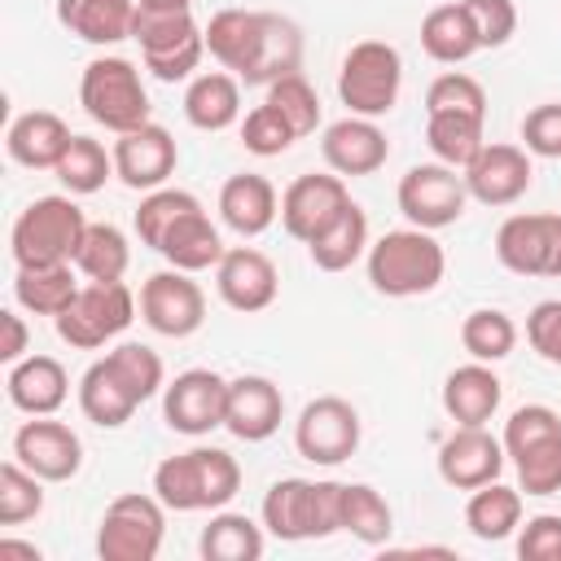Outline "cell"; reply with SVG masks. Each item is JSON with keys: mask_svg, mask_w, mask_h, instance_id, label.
<instances>
[{"mask_svg": "<svg viewBox=\"0 0 561 561\" xmlns=\"http://www.w3.org/2000/svg\"><path fill=\"white\" fill-rule=\"evenodd\" d=\"M136 232L149 250H158L180 272H206L224 259L219 228L202 210V202L188 188H153L136 206Z\"/></svg>", "mask_w": 561, "mask_h": 561, "instance_id": "1", "label": "cell"}, {"mask_svg": "<svg viewBox=\"0 0 561 561\" xmlns=\"http://www.w3.org/2000/svg\"><path fill=\"white\" fill-rule=\"evenodd\" d=\"M162 390V359L145 342H118L105 359H96L79 381V408L92 425L118 430L131 412Z\"/></svg>", "mask_w": 561, "mask_h": 561, "instance_id": "2", "label": "cell"}, {"mask_svg": "<svg viewBox=\"0 0 561 561\" xmlns=\"http://www.w3.org/2000/svg\"><path fill=\"white\" fill-rule=\"evenodd\" d=\"M241 491V465L224 447H193L153 469V495L175 513L224 508Z\"/></svg>", "mask_w": 561, "mask_h": 561, "instance_id": "3", "label": "cell"}, {"mask_svg": "<svg viewBox=\"0 0 561 561\" xmlns=\"http://www.w3.org/2000/svg\"><path fill=\"white\" fill-rule=\"evenodd\" d=\"M447 254L425 228H394L368 245V280L386 298H416L438 289Z\"/></svg>", "mask_w": 561, "mask_h": 561, "instance_id": "4", "label": "cell"}, {"mask_svg": "<svg viewBox=\"0 0 561 561\" xmlns=\"http://www.w3.org/2000/svg\"><path fill=\"white\" fill-rule=\"evenodd\" d=\"M504 456L517 469L526 495L561 491V416L548 403H526L504 421Z\"/></svg>", "mask_w": 561, "mask_h": 561, "instance_id": "5", "label": "cell"}, {"mask_svg": "<svg viewBox=\"0 0 561 561\" xmlns=\"http://www.w3.org/2000/svg\"><path fill=\"white\" fill-rule=\"evenodd\" d=\"M263 526L285 539H324L342 530V482H307V478H280L263 495Z\"/></svg>", "mask_w": 561, "mask_h": 561, "instance_id": "6", "label": "cell"}, {"mask_svg": "<svg viewBox=\"0 0 561 561\" xmlns=\"http://www.w3.org/2000/svg\"><path fill=\"white\" fill-rule=\"evenodd\" d=\"M83 232H88L83 210H79L70 197L53 193V197H35V202L13 219L9 245H13L18 267L75 263V254H79V245H83Z\"/></svg>", "mask_w": 561, "mask_h": 561, "instance_id": "7", "label": "cell"}, {"mask_svg": "<svg viewBox=\"0 0 561 561\" xmlns=\"http://www.w3.org/2000/svg\"><path fill=\"white\" fill-rule=\"evenodd\" d=\"M131 39L140 44L145 66L162 83L188 79L197 70L202 53H206V31L193 22V9H149V4H136Z\"/></svg>", "mask_w": 561, "mask_h": 561, "instance_id": "8", "label": "cell"}, {"mask_svg": "<svg viewBox=\"0 0 561 561\" xmlns=\"http://www.w3.org/2000/svg\"><path fill=\"white\" fill-rule=\"evenodd\" d=\"M79 105L92 123L123 136L140 123H149V92L140 83V70L127 57H96L83 66L79 79Z\"/></svg>", "mask_w": 561, "mask_h": 561, "instance_id": "9", "label": "cell"}, {"mask_svg": "<svg viewBox=\"0 0 561 561\" xmlns=\"http://www.w3.org/2000/svg\"><path fill=\"white\" fill-rule=\"evenodd\" d=\"M403 88V57L386 39H359L337 70V96L359 118H381L394 110Z\"/></svg>", "mask_w": 561, "mask_h": 561, "instance_id": "10", "label": "cell"}, {"mask_svg": "<svg viewBox=\"0 0 561 561\" xmlns=\"http://www.w3.org/2000/svg\"><path fill=\"white\" fill-rule=\"evenodd\" d=\"M131 320H136V294L123 280H88L57 316V333L75 351H96L114 342Z\"/></svg>", "mask_w": 561, "mask_h": 561, "instance_id": "11", "label": "cell"}, {"mask_svg": "<svg viewBox=\"0 0 561 561\" xmlns=\"http://www.w3.org/2000/svg\"><path fill=\"white\" fill-rule=\"evenodd\" d=\"M167 535V504L158 495L127 491L118 495L101 526H96V557L101 561H153Z\"/></svg>", "mask_w": 561, "mask_h": 561, "instance_id": "12", "label": "cell"}, {"mask_svg": "<svg viewBox=\"0 0 561 561\" xmlns=\"http://www.w3.org/2000/svg\"><path fill=\"white\" fill-rule=\"evenodd\" d=\"M399 210L412 228H425V232H438V228H451L465 206H469V188H465V175H456V167L447 162H421V167H408V175L399 180Z\"/></svg>", "mask_w": 561, "mask_h": 561, "instance_id": "13", "label": "cell"}, {"mask_svg": "<svg viewBox=\"0 0 561 561\" xmlns=\"http://www.w3.org/2000/svg\"><path fill=\"white\" fill-rule=\"evenodd\" d=\"M294 447L311 465H342V460H351L355 447H359V412L346 399H337V394L311 399L298 412V421H294Z\"/></svg>", "mask_w": 561, "mask_h": 561, "instance_id": "14", "label": "cell"}, {"mask_svg": "<svg viewBox=\"0 0 561 561\" xmlns=\"http://www.w3.org/2000/svg\"><path fill=\"white\" fill-rule=\"evenodd\" d=\"M495 259L517 276H561V215H508L495 232Z\"/></svg>", "mask_w": 561, "mask_h": 561, "instance_id": "15", "label": "cell"}, {"mask_svg": "<svg viewBox=\"0 0 561 561\" xmlns=\"http://www.w3.org/2000/svg\"><path fill=\"white\" fill-rule=\"evenodd\" d=\"M140 320L162 337H188L206 320V294L193 272L167 267L140 285Z\"/></svg>", "mask_w": 561, "mask_h": 561, "instance_id": "16", "label": "cell"}, {"mask_svg": "<svg viewBox=\"0 0 561 561\" xmlns=\"http://www.w3.org/2000/svg\"><path fill=\"white\" fill-rule=\"evenodd\" d=\"M224 412H228V381L210 368H188L162 390V421L175 434L202 438L224 425Z\"/></svg>", "mask_w": 561, "mask_h": 561, "instance_id": "17", "label": "cell"}, {"mask_svg": "<svg viewBox=\"0 0 561 561\" xmlns=\"http://www.w3.org/2000/svg\"><path fill=\"white\" fill-rule=\"evenodd\" d=\"M465 175V188L473 202L482 206H513L526 197L530 188V153L522 145H504V140H486L478 149V158L460 171Z\"/></svg>", "mask_w": 561, "mask_h": 561, "instance_id": "18", "label": "cell"}, {"mask_svg": "<svg viewBox=\"0 0 561 561\" xmlns=\"http://www.w3.org/2000/svg\"><path fill=\"white\" fill-rule=\"evenodd\" d=\"M346 206H351V193L342 175H298L280 193V224L294 241L311 245Z\"/></svg>", "mask_w": 561, "mask_h": 561, "instance_id": "19", "label": "cell"}, {"mask_svg": "<svg viewBox=\"0 0 561 561\" xmlns=\"http://www.w3.org/2000/svg\"><path fill=\"white\" fill-rule=\"evenodd\" d=\"M504 469V443L486 425H456L438 447V478L456 491H478Z\"/></svg>", "mask_w": 561, "mask_h": 561, "instance_id": "20", "label": "cell"}, {"mask_svg": "<svg viewBox=\"0 0 561 561\" xmlns=\"http://www.w3.org/2000/svg\"><path fill=\"white\" fill-rule=\"evenodd\" d=\"M175 162H180L175 136L158 123H140L114 140V175L127 188H140V193L162 188L167 175L175 171Z\"/></svg>", "mask_w": 561, "mask_h": 561, "instance_id": "21", "label": "cell"}, {"mask_svg": "<svg viewBox=\"0 0 561 561\" xmlns=\"http://www.w3.org/2000/svg\"><path fill=\"white\" fill-rule=\"evenodd\" d=\"M215 285H219V298L241 316L267 311L276 302V294H280L276 263L254 245L224 250V259L215 263Z\"/></svg>", "mask_w": 561, "mask_h": 561, "instance_id": "22", "label": "cell"}, {"mask_svg": "<svg viewBox=\"0 0 561 561\" xmlns=\"http://www.w3.org/2000/svg\"><path fill=\"white\" fill-rule=\"evenodd\" d=\"M13 460H22L44 482H70L83 465V443L70 425L35 416L13 434Z\"/></svg>", "mask_w": 561, "mask_h": 561, "instance_id": "23", "label": "cell"}, {"mask_svg": "<svg viewBox=\"0 0 561 561\" xmlns=\"http://www.w3.org/2000/svg\"><path fill=\"white\" fill-rule=\"evenodd\" d=\"M320 153L329 162L333 175H373L386 167L390 158V140L386 131L377 127V118H359V114H346L337 123L324 127L320 136Z\"/></svg>", "mask_w": 561, "mask_h": 561, "instance_id": "24", "label": "cell"}, {"mask_svg": "<svg viewBox=\"0 0 561 561\" xmlns=\"http://www.w3.org/2000/svg\"><path fill=\"white\" fill-rule=\"evenodd\" d=\"M285 416V394L276 381L245 373L228 381V412H224V430L241 443H263L280 430Z\"/></svg>", "mask_w": 561, "mask_h": 561, "instance_id": "25", "label": "cell"}, {"mask_svg": "<svg viewBox=\"0 0 561 561\" xmlns=\"http://www.w3.org/2000/svg\"><path fill=\"white\" fill-rule=\"evenodd\" d=\"M263 22H267V9H219L206 22V53L224 70H232L241 83L254 79L259 48H263Z\"/></svg>", "mask_w": 561, "mask_h": 561, "instance_id": "26", "label": "cell"}, {"mask_svg": "<svg viewBox=\"0 0 561 561\" xmlns=\"http://www.w3.org/2000/svg\"><path fill=\"white\" fill-rule=\"evenodd\" d=\"M280 215V197L272 188L267 175H254V171H241V175H228L224 188H219V219L237 232V237H259L276 224Z\"/></svg>", "mask_w": 561, "mask_h": 561, "instance_id": "27", "label": "cell"}, {"mask_svg": "<svg viewBox=\"0 0 561 561\" xmlns=\"http://www.w3.org/2000/svg\"><path fill=\"white\" fill-rule=\"evenodd\" d=\"M70 140H75V131L53 110H26L22 118L9 123V136H4L9 158L31 167V171H53Z\"/></svg>", "mask_w": 561, "mask_h": 561, "instance_id": "28", "label": "cell"}, {"mask_svg": "<svg viewBox=\"0 0 561 561\" xmlns=\"http://www.w3.org/2000/svg\"><path fill=\"white\" fill-rule=\"evenodd\" d=\"M4 386H9V403L31 416H53L70 394V377H66L61 359H53V355H26V359L9 364Z\"/></svg>", "mask_w": 561, "mask_h": 561, "instance_id": "29", "label": "cell"}, {"mask_svg": "<svg viewBox=\"0 0 561 561\" xmlns=\"http://www.w3.org/2000/svg\"><path fill=\"white\" fill-rule=\"evenodd\" d=\"M500 399H504V386L491 373V364H482V359L451 368L443 381V408L456 425H486L495 416Z\"/></svg>", "mask_w": 561, "mask_h": 561, "instance_id": "30", "label": "cell"}, {"mask_svg": "<svg viewBox=\"0 0 561 561\" xmlns=\"http://www.w3.org/2000/svg\"><path fill=\"white\" fill-rule=\"evenodd\" d=\"M57 22L88 44H118L131 35L136 0H57Z\"/></svg>", "mask_w": 561, "mask_h": 561, "instance_id": "31", "label": "cell"}, {"mask_svg": "<svg viewBox=\"0 0 561 561\" xmlns=\"http://www.w3.org/2000/svg\"><path fill=\"white\" fill-rule=\"evenodd\" d=\"M241 114V83L228 70H206L184 92V118L197 131H224Z\"/></svg>", "mask_w": 561, "mask_h": 561, "instance_id": "32", "label": "cell"}, {"mask_svg": "<svg viewBox=\"0 0 561 561\" xmlns=\"http://www.w3.org/2000/svg\"><path fill=\"white\" fill-rule=\"evenodd\" d=\"M421 48H425L434 61H443V66H460V61H469V57L482 48V44H478V31H473V22H469V13H465L460 0L434 4V9L421 18Z\"/></svg>", "mask_w": 561, "mask_h": 561, "instance_id": "33", "label": "cell"}, {"mask_svg": "<svg viewBox=\"0 0 561 561\" xmlns=\"http://www.w3.org/2000/svg\"><path fill=\"white\" fill-rule=\"evenodd\" d=\"M465 526L473 530V539L500 543L522 526V486H504L500 478L478 486L465 504Z\"/></svg>", "mask_w": 561, "mask_h": 561, "instance_id": "34", "label": "cell"}, {"mask_svg": "<svg viewBox=\"0 0 561 561\" xmlns=\"http://www.w3.org/2000/svg\"><path fill=\"white\" fill-rule=\"evenodd\" d=\"M79 294L75 267L70 263H44V267H18L13 276V298L18 307L35 311V316H61L70 307V298Z\"/></svg>", "mask_w": 561, "mask_h": 561, "instance_id": "35", "label": "cell"}, {"mask_svg": "<svg viewBox=\"0 0 561 561\" xmlns=\"http://www.w3.org/2000/svg\"><path fill=\"white\" fill-rule=\"evenodd\" d=\"M482 127H486V118H473V114H425V140H430L434 162L465 171L478 158V149L486 145Z\"/></svg>", "mask_w": 561, "mask_h": 561, "instance_id": "36", "label": "cell"}, {"mask_svg": "<svg viewBox=\"0 0 561 561\" xmlns=\"http://www.w3.org/2000/svg\"><path fill=\"white\" fill-rule=\"evenodd\" d=\"M364 250H368V215L355 202L307 245V254L320 272H346Z\"/></svg>", "mask_w": 561, "mask_h": 561, "instance_id": "37", "label": "cell"}, {"mask_svg": "<svg viewBox=\"0 0 561 561\" xmlns=\"http://www.w3.org/2000/svg\"><path fill=\"white\" fill-rule=\"evenodd\" d=\"M197 552L206 561H259L263 557V530L245 513H215L202 526Z\"/></svg>", "mask_w": 561, "mask_h": 561, "instance_id": "38", "label": "cell"}, {"mask_svg": "<svg viewBox=\"0 0 561 561\" xmlns=\"http://www.w3.org/2000/svg\"><path fill=\"white\" fill-rule=\"evenodd\" d=\"M342 530H351L359 543H386L394 530V513L381 491L368 482H342Z\"/></svg>", "mask_w": 561, "mask_h": 561, "instance_id": "39", "label": "cell"}, {"mask_svg": "<svg viewBox=\"0 0 561 561\" xmlns=\"http://www.w3.org/2000/svg\"><path fill=\"white\" fill-rule=\"evenodd\" d=\"M298 66H302V31H298V22H289L280 13H267L263 48H259V66H254L250 83H276L280 75H298Z\"/></svg>", "mask_w": 561, "mask_h": 561, "instance_id": "40", "label": "cell"}, {"mask_svg": "<svg viewBox=\"0 0 561 561\" xmlns=\"http://www.w3.org/2000/svg\"><path fill=\"white\" fill-rule=\"evenodd\" d=\"M53 171H57V180H61L70 193H96V188H105V180L114 175V149H105V145L92 140V136H75Z\"/></svg>", "mask_w": 561, "mask_h": 561, "instance_id": "41", "label": "cell"}, {"mask_svg": "<svg viewBox=\"0 0 561 561\" xmlns=\"http://www.w3.org/2000/svg\"><path fill=\"white\" fill-rule=\"evenodd\" d=\"M127 263H131L127 237H123L114 224H88L83 245H79V254H75V267H79L88 280H123Z\"/></svg>", "mask_w": 561, "mask_h": 561, "instance_id": "42", "label": "cell"}, {"mask_svg": "<svg viewBox=\"0 0 561 561\" xmlns=\"http://www.w3.org/2000/svg\"><path fill=\"white\" fill-rule=\"evenodd\" d=\"M460 346H465L473 359H482V364H500V359L513 355V346H517V324H513V316H504L500 307H478V311H469L465 324H460Z\"/></svg>", "mask_w": 561, "mask_h": 561, "instance_id": "43", "label": "cell"}, {"mask_svg": "<svg viewBox=\"0 0 561 561\" xmlns=\"http://www.w3.org/2000/svg\"><path fill=\"white\" fill-rule=\"evenodd\" d=\"M44 478H35L22 460H4L0 465V526H18L39 517L44 508Z\"/></svg>", "mask_w": 561, "mask_h": 561, "instance_id": "44", "label": "cell"}, {"mask_svg": "<svg viewBox=\"0 0 561 561\" xmlns=\"http://www.w3.org/2000/svg\"><path fill=\"white\" fill-rule=\"evenodd\" d=\"M425 114H473V118H486V88L473 75L447 70V75H438L430 83Z\"/></svg>", "mask_w": 561, "mask_h": 561, "instance_id": "45", "label": "cell"}, {"mask_svg": "<svg viewBox=\"0 0 561 561\" xmlns=\"http://www.w3.org/2000/svg\"><path fill=\"white\" fill-rule=\"evenodd\" d=\"M267 105H276L298 136H311L320 127V96L302 75H280L276 83H267Z\"/></svg>", "mask_w": 561, "mask_h": 561, "instance_id": "46", "label": "cell"}, {"mask_svg": "<svg viewBox=\"0 0 561 561\" xmlns=\"http://www.w3.org/2000/svg\"><path fill=\"white\" fill-rule=\"evenodd\" d=\"M298 140V131L280 118V110L276 105H254L250 114H245V123H241V145L250 149V153H259V158H276V153H285L289 145Z\"/></svg>", "mask_w": 561, "mask_h": 561, "instance_id": "47", "label": "cell"}, {"mask_svg": "<svg viewBox=\"0 0 561 561\" xmlns=\"http://www.w3.org/2000/svg\"><path fill=\"white\" fill-rule=\"evenodd\" d=\"M460 4L473 22L482 48H500L513 39V31H517V4L513 0H460Z\"/></svg>", "mask_w": 561, "mask_h": 561, "instance_id": "48", "label": "cell"}, {"mask_svg": "<svg viewBox=\"0 0 561 561\" xmlns=\"http://www.w3.org/2000/svg\"><path fill=\"white\" fill-rule=\"evenodd\" d=\"M522 149L535 158H561V105L543 101L522 118Z\"/></svg>", "mask_w": 561, "mask_h": 561, "instance_id": "49", "label": "cell"}, {"mask_svg": "<svg viewBox=\"0 0 561 561\" xmlns=\"http://www.w3.org/2000/svg\"><path fill=\"white\" fill-rule=\"evenodd\" d=\"M526 342L535 346L539 359H548V364L561 368V302L557 298L530 307V316H526Z\"/></svg>", "mask_w": 561, "mask_h": 561, "instance_id": "50", "label": "cell"}, {"mask_svg": "<svg viewBox=\"0 0 561 561\" xmlns=\"http://www.w3.org/2000/svg\"><path fill=\"white\" fill-rule=\"evenodd\" d=\"M517 557L522 561H561V517L557 513L530 517L517 535Z\"/></svg>", "mask_w": 561, "mask_h": 561, "instance_id": "51", "label": "cell"}, {"mask_svg": "<svg viewBox=\"0 0 561 561\" xmlns=\"http://www.w3.org/2000/svg\"><path fill=\"white\" fill-rule=\"evenodd\" d=\"M0 324H4V342H0V359L4 364H18L26 359V324L18 311H0Z\"/></svg>", "mask_w": 561, "mask_h": 561, "instance_id": "52", "label": "cell"}, {"mask_svg": "<svg viewBox=\"0 0 561 561\" xmlns=\"http://www.w3.org/2000/svg\"><path fill=\"white\" fill-rule=\"evenodd\" d=\"M9 557L39 561V548H35V543H18V539H0V561H9Z\"/></svg>", "mask_w": 561, "mask_h": 561, "instance_id": "53", "label": "cell"}, {"mask_svg": "<svg viewBox=\"0 0 561 561\" xmlns=\"http://www.w3.org/2000/svg\"><path fill=\"white\" fill-rule=\"evenodd\" d=\"M136 4H149V9H193V0H136Z\"/></svg>", "mask_w": 561, "mask_h": 561, "instance_id": "54", "label": "cell"}]
</instances>
